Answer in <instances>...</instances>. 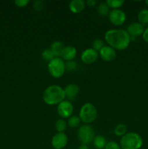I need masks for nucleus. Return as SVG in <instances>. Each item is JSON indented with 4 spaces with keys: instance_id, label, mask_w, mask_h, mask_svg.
Masks as SVG:
<instances>
[{
    "instance_id": "1",
    "label": "nucleus",
    "mask_w": 148,
    "mask_h": 149,
    "mask_svg": "<svg viewBox=\"0 0 148 149\" xmlns=\"http://www.w3.org/2000/svg\"><path fill=\"white\" fill-rule=\"evenodd\" d=\"M104 40L114 49L123 50L129 47L131 39L126 30L110 29L106 31Z\"/></svg>"
},
{
    "instance_id": "2",
    "label": "nucleus",
    "mask_w": 148,
    "mask_h": 149,
    "mask_svg": "<svg viewBox=\"0 0 148 149\" xmlns=\"http://www.w3.org/2000/svg\"><path fill=\"white\" fill-rule=\"evenodd\" d=\"M64 89L57 84H52L45 89L43 93V100L49 106L58 105L65 100Z\"/></svg>"
},
{
    "instance_id": "3",
    "label": "nucleus",
    "mask_w": 148,
    "mask_h": 149,
    "mask_svg": "<svg viewBox=\"0 0 148 149\" xmlns=\"http://www.w3.org/2000/svg\"><path fill=\"white\" fill-rule=\"evenodd\" d=\"M119 145L121 149H139L143 145V140L136 132H128L121 137Z\"/></svg>"
},
{
    "instance_id": "4",
    "label": "nucleus",
    "mask_w": 148,
    "mask_h": 149,
    "mask_svg": "<svg viewBox=\"0 0 148 149\" xmlns=\"http://www.w3.org/2000/svg\"><path fill=\"white\" fill-rule=\"evenodd\" d=\"M97 111L95 106L91 103H86L81 106L79 111V118L85 125H89L96 120Z\"/></svg>"
},
{
    "instance_id": "5",
    "label": "nucleus",
    "mask_w": 148,
    "mask_h": 149,
    "mask_svg": "<svg viewBox=\"0 0 148 149\" xmlns=\"http://www.w3.org/2000/svg\"><path fill=\"white\" fill-rule=\"evenodd\" d=\"M49 74L55 79H59L65 72V63L61 58H55L48 63Z\"/></svg>"
},
{
    "instance_id": "6",
    "label": "nucleus",
    "mask_w": 148,
    "mask_h": 149,
    "mask_svg": "<svg viewBox=\"0 0 148 149\" xmlns=\"http://www.w3.org/2000/svg\"><path fill=\"white\" fill-rule=\"evenodd\" d=\"M95 132L89 125H84L80 127L78 130V138L81 143L84 145H89L93 142Z\"/></svg>"
},
{
    "instance_id": "7",
    "label": "nucleus",
    "mask_w": 148,
    "mask_h": 149,
    "mask_svg": "<svg viewBox=\"0 0 148 149\" xmlns=\"http://www.w3.org/2000/svg\"><path fill=\"white\" fill-rule=\"evenodd\" d=\"M57 111L60 117L64 118V119L70 118L71 116H73V106L69 100H63L57 105Z\"/></svg>"
},
{
    "instance_id": "8",
    "label": "nucleus",
    "mask_w": 148,
    "mask_h": 149,
    "mask_svg": "<svg viewBox=\"0 0 148 149\" xmlns=\"http://www.w3.org/2000/svg\"><path fill=\"white\" fill-rule=\"evenodd\" d=\"M109 20L110 23L116 26L123 25L126 20V15L124 12L119 9L113 10L109 13Z\"/></svg>"
},
{
    "instance_id": "9",
    "label": "nucleus",
    "mask_w": 148,
    "mask_h": 149,
    "mask_svg": "<svg viewBox=\"0 0 148 149\" xmlns=\"http://www.w3.org/2000/svg\"><path fill=\"white\" fill-rule=\"evenodd\" d=\"M68 142V138L65 132H57L52 137V147L55 149H62L67 146Z\"/></svg>"
},
{
    "instance_id": "10",
    "label": "nucleus",
    "mask_w": 148,
    "mask_h": 149,
    "mask_svg": "<svg viewBox=\"0 0 148 149\" xmlns=\"http://www.w3.org/2000/svg\"><path fill=\"white\" fill-rule=\"evenodd\" d=\"M99 53L93 48H88L82 52L81 55V59L84 63L92 64L96 62L98 58Z\"/></svg>"
},
{
    "instance_id": "11",
    "label": "nucleus",
    "mask_w": 148,
    "mask_h": 149,
    "mask_svg": "<svg viewBox=\"0 0 148 149\" xmlns=\"http://www.w3.org/2000/svg\"><path fill=\"white\" fill-rule=\"evenodd\" d=\"M144 31H145V28H144L143 25H142L139 22H133L129 25L126 31L131 36V39H132V38H136L142 36Z\"/></svg>"
},
{
    "instance_id": "12",
    "label": "nucleus",
    "mask_w": 148,
    "mask_h": 149,
    "mask_svg": "<svg viewBox=\"0 0 148 149\" xmlns=\"http://www.w3.org/2000/svg\"><path fill=\"white\" fill-rule=\"evenodd\" d=\"M100 56L102 59L107 62H110L115 59L116 52L115 49L112 48L110 46H104L99 51Z\"/></svg>"
},
{
    "instance_id": "13",
    "label": "nucleus",
    "mask_w": 148,
    "mask_h": 149,
    "mask_svg": "<svg viewBox=\"0 0 148 149\" xmlns=\"http://www.w3.org/2000/svg\"><path fill=\"white\" fill-rule=\"evenodd\" d=\"M79 91V87L75 84H69L65 86V87L64 88L65 97H67L69 101L75 100Z\"/></svg>"
},
{
    "instance_id": "14",
    "label": "nucleus",
    "mask_w": 148,
    "mask_h": 149,
    "mask_svg": "<svg viewBox=\"0 0 148 149\" xmlns=\"http://www.w3.org/2000/svg\"><path fill=\"white\" fill-rule=\"evenodd\" d=\"M77 55V50L73 46H66L64 47L61 52L60 57L63 61H73Z\"/></svg>"
},
{
    "instance_id": "15",
    "label": "nucleus",
    "mask_w": 148,
    "mask_h": 149,
    "mask_svg": "<svg viewBox=\"0 0 148 149\" xmlns=\"http://www.w3.org/2000/svg\"><path fill=\"white\" fill-rule=\"evenodd\" d=\"M86 7V1L84 0H72L69 3V9L74 14L81 13Z\"/></svg>"
},
{
    "instance_id": "16",
    "label": "nucleus",
    "mask_w": 148,
    "mask_h": 149,
    "mask_svg": "<svg viewBox=\"0 0 148 149\" xmlns=\"http://www.w3.org/2000/svg\"><path fill=\"white\" fill-rule=\"evenodd\" d=\"M64 48V45L60 41H55L52 42L49 49L53 52L55 58H59L60 57L61 52Z\"/></svg>"
},
{
    "instance_id": "17",
    "label": "nucleus",
    "mask_w": 148,
    "mask_h": 149,
    "mask_svg": "<svg viewBox=\"0 0 148 149\" xmlns=\"http://www.w3.org/2000/svg\"><path fill=\"white\" fill-rule=\"evenodd\" d=\"M92 143L94 148L97 149L104 148L106 143H107L105 138L104 136H102V135H97V136L94 137Z\"/></svg>"
},
{
    "instance_id": "18",
    "label": "nucleus",
    "mask_w": 148,
    "mask_h": 149,
    "mask_svg": "<svg viewBox=\"0 0 148 149\" xmlns=\"http://www.w3.org/2000/svg\"><path fill=\"white\" fill-rule=\"evenodd\" d=\"M138 21L145 26L148 24V9H142L138 13Z\"/></svg>"
},
{
    "instance_id": "19",
    "label": "nucleus",
    "mask_w": 148,
    "mask_h": 149,
    "mask_svg": "<svg viewBox=\"0 0 148 149\" xmlns=\"http://www.w3.org/2000/svg\"><path fill=\"white\" fill-rule=\"evenodd\" d=\"M114 133L118 137H123L127 133V127L124 124H119L115 127Z\"/></svg>"
},
{
    "instance_id": "20",
    "label": "nucleus",
    "mask_w": 148,
    "mask_h": 149,
    "mask_svg": "<svg viewBox=\"0 0 148 149\" xmlns=\"http://www.w3.org/2000/svg\"><path fill=\"white\" fill-rule=\"evenodd\" d=\"M110 7L105 2H102L97 7V13L101 16H107L110 13Z\"/></svg>"
},
{
    "instance_id": "21",
    "label": "nucleus",
    "mask_w": 148,
    "mask_h": 149,
    "mask_svg": "<svg viewBox=\"0 0 148 149\" xmlns=\"http://www.w3.org/2000/svg\"><path fill=\"white\" fill-rule=\"evenodd\" d=\"M81 119H80L79 116H75V115H73L71 116V117L68 119V125L71 128H76L78 127L81 125Z\"/></svg>"
},
{
    "instance_id": "22",
    "label": "nucleus",
    "mask_w": 148,
    "mask_h": 149,
    "mask_svg": "<svg viewBox=\"0 0 148 149\" xmlns=\"http://www.w3.org/2000/svg\"><path fill=\"white\" fill-rule=\"evenodd\" d=\"M110 8H113V10H116L123 6L125 3L124 0H107L105 1Z\"/></svg>"
},
{
    "instance_id": "23",
    "label": "nucleus",
    "mask_w": 148,
    "mask_h": 149,
    "mask_svg": "<svg viewBox=\"0 0 148 149\" xmlns=\"http://www.w3.org/2000/svg\"><path fill=\"white\" fill-rule=\"evenodd\" d=\"M67 125L68 124L66 123L64 119H58L56 122H55V129L57 131V132H64L67 128Z\"/></svg>"
},
{
    "instance_id": "24",
    "label": "nucleus",
    "mask_w": 148,
    "mask_h": 149,
    "mask_svg": "<svg viewBox=\"0 0 148 149\" xmlns=\"http://www.w3.org/2000/svg\"><path fill=\"white\" fill-rule=\"evenodd\" d=\"M41 57L44 61H48V62H49V61H51L52 59L55 58L53 52H52L50 49H44L41 52Z\"/></svg>"
},
{
    "instance_id": "25",
    "label": "nucleus",
    "mask_w": 148,
    "mask_h": 149,
    "mask_svg": "<svg viewBox=\"0 0 148 149\" xmlns=\"http://www.w3.org/2000/svg\"><path fill=\"white\" fill-rule=\"evenodd\" d=\"M104 47V42L103 40L101 39H94L92 43V48L96 50L97 52H99L102 48Z\"/></svg>"
},
{
    "instance_id": "26",
    "label": "nucleus",
    "mask_w": 148,
    "mask_h": 149,
    "mask_svg": "<svg viewBox=\"0 0 148 149\" xmlns=\"http://www.w3.org/2000/svg\"><path fill=\"white\" fill-rule=\"evenodd\" d=\"M44 2L41 0H36L33 2V9L36 12H41L44 8Z\"/></svg>"
},
{
    "instance_id": "27",
    "label": "nucleus",
    "mask_w": 148,
    "mask_h": 149,
    "mask_svg": "<svg viewBox=\"0 0 148 149\" xmlns=\"http://www.w3.org/2000/svg\"><path fill=\"white\" fill-rule=\"evenodd\" d=\"M77 68V63L74 61H67L65 63V71H68V72H72L74 71Z\"/></svg>"
},
{
    "instance_id": "28",
    "label": "nucleus",
    "mask_w": 148,
    "mask_h": 149,
    "mask_svg": "<svg viewBox=\"0 0 148 149\" xmlns=\"http://www.w3.org/2000/svg\"><path fill=\"white\" fill-rule=\"evenodd\" d=\"M104 149H121L120 145L115 141H109L106 143Z\"/></svg>"
},
{
    "instance_id": "29",
    "label": "nucleus",
    "mask_w": 148,
    "mask_h": 149,
    "mask_svg": "<svg viewBox=\"0 0 148 149\" xmlns=\"http://www.w3.org/2000/svg\"><path fill=\"white\" fill-rule=\"evenodd\" d=\"M30 1L29 0H15L14 3L16 6L18 7H25L29 4Z\"/></svg>"
},
{
    "instance_id": "30",
    "label": "nucleus",
    "mask_w": 148,
    "mask_h": 149,
    "mask_svg": "<svg viewBox=\"0 0 148 149\" xmlns=\"http://www.w3.org/2000/svg\"><path fill=\"white\" fill-rule=\"evenodd\" d=\"M142 36L143 40L145 41V42H147V43H148V27L145 29V31H144Z\"/></svg>"
},
{
    "instance_id": "31",
    "label": "nucleus",
    "mask_w": 148,
    "mask_h": 149,
    "mask_svg": "<svg viewBox=\"0 0 148 149\" xmlns=\"http://www.w3.org/2000/svg\"><path fill=\"white\" fill-rule=\"evenodd\" d=\"M86 4L87 6H89V7H94L97 5V0H87V1H86Z\"/></svg>"
},
{
    "instance_id": "32",
    "label": "nucleus",
    "mask_w": 148,
    "mask_h": 149,
    "mask_svg": "<svg viewBox=\"0 0 148 149\" xmlns=\"http://www.w3.org/2000/svg\"><path fill=\"white\" fill-rule=\"evenodd\" d=\"M78 149H89V146L87 145H84V144H81V146H79Z\"/></svg>"
},
{
    "instance_id": "33",
    "label": "nucleus",
    "mask_w": 148,
    "mask_h": 149,
    "mask_svg": "<svg viewBox=\"0 0 148 149\" xmlns=\"http://www.w3.org/2000/svg\"><path fill=\"white\" fill-rule=\"evenodd\" d=\"M145 4H147V6L148 7V0H147V1H145Z\"/></svg>"
}]
</instances>
